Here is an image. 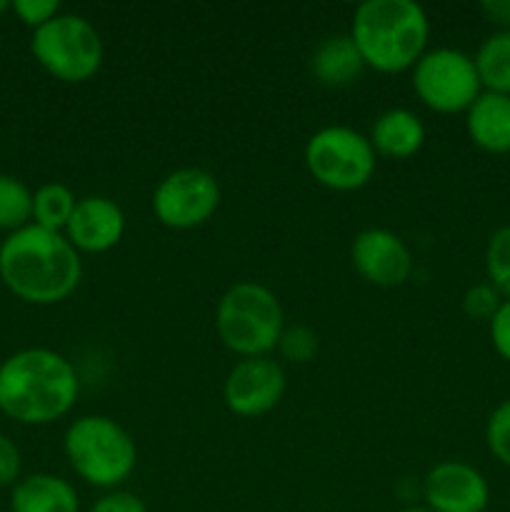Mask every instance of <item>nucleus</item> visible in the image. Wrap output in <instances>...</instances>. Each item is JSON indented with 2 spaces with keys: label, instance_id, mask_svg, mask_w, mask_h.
Masks as SVG:
<instances>
[{
  "label": "nucleus",
  "instance_id": "20e7f679",
  "mask_svg": "<svg viewBox=\"0 0 510 512\" xmlns=\"http://www.w3.org/2000/svg\"><path fill=\"white\" fill-rule=\"evenodd\" d=\"M63 453L80 480L103 490H118L138 465L135 440L108 415L73 420L65 430Z\"/></svg>",
  "mask_w": 510,
  "mask_h": 512
},
{
  "label": "nucleus",
  "instance_id": "423d86ee",
  "mask_svg": "<svg viewBox=\"0 0 510 512\" xmlns=\"http://www.w3.org/2000/svg\"><path fill=\"white\" fill-rule=\"evenodd\" d=\"M30 53L60 83H88L98 75L105 58L103 38L78 13H58L43 28L33 30Z\"/></svg>",
  "mask_w": 510,
  "mask_h": 512
},
{
  "label": "nucleus",
  "instance_id": "a211bd4d",
  "mask_svg": "<svg viewBox=\"0 0 510 512\" xmlns=\"http://www.w3.org/2000/svg\"><path fill=\"white\" fill-rule=\"evenodd\" d=\"M483 90L510 95V30H495L473 55Z\"/></svg>",
  "mask_w": 510,
  "mask_h": 512
},
{
  "label": "nucleus",
  "instance_id": "5701e85b",
  "mask_svg": "<svg viewBox=\"0 0 510 512\" xmlns=\"http://www.w3.org/2000/svg\"><path fill=\"white\" fill-rule=\"evenodd\" d=\"M318 335L315 330H310L308 325H293V328H285L283 335H280L278 350L285 360L290 363H308V360L315 358L318 353Z\"/></svg>",
  "mask_w": 510,
  "mask_h": 512
},
{
  "label": "nucleus",
  "instance_id": "b1692460",
  "mask_svg": "<svg viewBox=\"0 0 510 512\" xmlns=\"http://www.w3.org/2000/svg\"><path fill=\"white\" fill-rule=\"evenodd\" d=\"M503 300V295H500L490 283H475L465 290L463 313L468 315L470 320H485V323H490V318L498 313Z\"/></svg>",
  "mask_w": 510,
  "mask_h": 512
},
{
  "label": "nucleus",
  "instance_id": "f03ea898",
  "mask_svg": "<svg viewBox=\"0 0 510 512\" xmlns=\"http://www.w3.org/2000/svg\"><path fill=\"white\" fill-rule=\"evenodd\" d=\"M80 380L50 348H23L0 363V413L20 425H50L73 410Z\"/></svg>",
  "mask_w": 510,
  "mask_h": 512
},
{
  "label": "nucleus",
  "instance_id": "f8f14e48",
  "mask_svg": "<svg viewBox=\"0 0 510 512\" xmlns=\"http://www.w3.org/2000/svg\"><path fill=\"white\" fill-rule=\"evenodd\" d=\"M425 508L433 512H485L490 485L485 475L463 460L433 465L423 480Z\"/></svg>",
  "mask_w": 510,
  "mask_h": 512
},
{
  "label": "nucleus",
  "instance_id": "39448f33",
  "mask_svg": "<svg viewBox=\"0 0 510 512\" xmlns=\"http://www.w3.org/2000/svg\"><path fill=\"white\" fill-rule=\"evenodd\" d=\"M285 330L278 295L255 280L230 285L215 308V333L240 358H265Z\"/></svg>",
  "mask_w": 510,
  "mask_h": 512
},
{
  "label": "nucleus",
  "instance_id": "1a4fd4ad",
  "mask_svg": "<svg viewBox=\"0 0 510 512\" xmlns=\"http://www.w3.org/2000/svg\"><path fill=\"white\" fill-rule=\"evenodd\" d=\"M220 205V185L203 168H178L153 190V213L170 230H193L208 223Z\"/></svg>",
  "mask_w": 510,
  "mask_h": 512
},
{
  "label": "nucleus",
  "instance_id": "ddd939ff",
  "mask_svg": "<svg viewBox=\"0 0 510 512\" xmlns=\"http://www.w3.org/2000/svg\"><path fill=\"white\" fill-rule=\"evenodd\" d=\"M125 215L115 200L105 195H88L75 205L63 235L78 253L100 255L113 250L123 240Z\"/></svg>",
  "mask_w": 510,
  "mask_h": 512
},
{
  "label": "nucleus",
  "instance_id": "cd10ccee",
  "mask_svg": "<svg viewBox=\"0 0 510 512\" xmlns=\"http://www.w3.org/2000/svg\"><path fill=\"white\" fill-rule=\"evenodd\" d=\"M88 512H148L143 500L128 490H110L103 498L95 500Z\"/></svg>",
  "mask_w": 510,
  "mask_h": 512
},
{
  "label": "nucleus",
  "instance_id": "7c9ffc66",
  "mask_svg": "<svg viewBox=\"0 0 510 512\" xmlns=\"http://www.w3.org/2000/svg\"><path fill=\"white\" fill-rule=\"evenodd\" d=\"M8 10H10V3H8V0H0V18H3V15L8 13Z\"/></svg>",
  "mask_w": 510,
  "mask_h": 512
},
{
  "label": "nucleus",
  "instance_id": "393cba45",
  "mask_svg": "<svg viewBox=\"0 0 510 512\" xmlns=\"http://www.w3.org/2000/svg\"><path fill=\"white\" fill-rule=\"evenodd\" d=\"M10 10L20 23L28 25L30 30H38L60 13V3L58 0H15L10 3Z\"/></svg>",
  "mask_w": 510,
  "mask_h": 512
},
{
  "label": "nucleus",
  "instance_id": "9d476101",
  "mask_svg": "<svg viewBox=\"0 0 510 512\" xmlns=\"http://www.w3.org/2000/svg\"><path fill=\"white\" fill-rule=\"evenodd\" d=\"M285 373L280 363L265 358H243L230 368L223 385V398L230 413L240 418H258L270 413L283 400Z\"/></svg>",
  "mask_w": 510,
  "mask_h": 512
},
{
  "label": "nucleus",
  "instance_id": "aec40b11",
  "mask_svg": "<svg viewBox=\"0 0 510 512\" xmlns=\"http://www.w3.org/2000/svg\"><path fill=\"white\" fill-rule=\"evenodd\" d=\"M33 223V190L15 175L0 173V230L15 233Z\"/></svg>",
  "mask_w": 510,
  "mask_h": 512
},
{
  "label": "nucleus",
  "instance_id": "f3484780",
  "mask_svg": "<svg viewBox=\"0 0 510 512\" xmlns=\"http://www.w3.org/2000/svg\"><path fill=\"white\" fill-rule=\"evenodd\" d=\"M363 70V58L348 33L328 35L310 55V73L320 85H328V88H345L355 83Z\"/></svg>",
  "mask_w": 510,
  "mask_h": 512
},
{
  "label": "nucleus",
  "instance_id": "2eb2a0df",
  "mask_svg": "<svg viewBox=\"0 0 510 512\" xmlns=\"http://www.w3.org/2000/svg\"><path fill=\"white\" fill-rule=\"evenodd\" d=\"M13 512H80L78 490L53 473H33L20 478L10 490Z\"/></svg>",
  "mask_w": 510,
  "mask_h": 512
},
{
  "label": "nucleus",
  "instance_id": "c756f323",
  "mask_svg": "<svg viewBox=\"0 0 510 512\" xmlns=\"http://www.w3.org/2000/svg\"><path fill=\"white\" fill-rule=\"evenodd\" d=\"M398 512H433L430 508H425V505H413V508H403Z\"/></svg>",
  "mask_w": 510,
  "mask_h": 512
},
{
  "label": "nucleus",
  "instance_id": "7ed1b4c3",
  "mask_svg": "<svg viewBox=\"0 0 510 512\" xmlns=\"http://www.w3.org/2000/svg\"><path fill=\"white\" fill-rule=\"evenodd\" d=\"M348 35L365 68L403 73L423 58L430 20L415 0H365L355 8Z\"/></svg>",
  "mask_w": 510,
  "mask_h": 512
},
{
  "label": "nucleus",
  "instance_id": "bb28decb",
  "mask_svg": "<svg viewBox=\"0 0 510 512\" xmlns=\"http://www.w3.org/2000/svg\"><path fill=\"white\" fill-rule=\"evenodd\" d=\"M488 330L495 353H498L505 363H510V300H503L498 313L490 318Z\"/></svg>",
  "mask_w": 510,
  "mask_h": 512
},
{
  "label": "nucleus",
  "instance_id": "4468645a",
  "mask_svg": "<svg viewBox=\"0 0 510 512\" xmlns=\"http://www.w3.org/2000/svg\"><path fill=\"white\" fill-rule=\"evenodd\" d=\"M465 130L475 148L483 153H510V95L483 90L465 110Z\"/></svg>",
  "mask_w": 510,
  "mask_h": 512
},
{
  "label": "nucleus",
  "instance_id": "f257e3e1",
  "mask_svg": "<svg viewBox=\"0 0 510 512\" xmlns=\"http://www.w3.org/2000/svg\"><path fill=\"white\" fill-rule=\"evenodd\" d=\"M83 260L63 233L30 223L0 243V280L28 305H58L78 290Z\"/></svg>",
  "mask_w": 510,
  "mask_h": 512
},
{
  "label": "nucleus",
  "instance_id": "6ab92c4d",
  "mask_svg": "<svg viewBox=\"0 0 510 512\" xmlns=\"http://www.w3.org/2000/svg\"><path fill=\"white\" fill-rule=\"evenodd\" d=\"M78 198L63 183H45L33 193V223L53 233H63Z\"/></svg>",
  "mask_w": 510,
  "mask_h": 512
},
{
  "label": "nucleus",
  "instance_id": "0eeeda50",
  "mask_svg": "<svg viewBox=\"0 0 510 512\" xmlns=\"http://www.w3.org/2000/svg\"><path fill=\"white\" fill-rule=\"evenodd\" d=\"M303 158L315 183L338 193L365 188L378 165V155L368 135L348 125H328L315 130L305 143Z\"/></svg>",
  "mask_w": 510,
  "mask_h": 512
},
{
  "label": "nucleus",
  "instance_id": "9b49d317",
  "mask_svg": "<svg viewBox=\"0 0 510 512\" xmlns=\"http://www.w3.org/2000/svg\"><path fill=\"white\" fill-rule=\"evenodd\" d=\"M350 260L363 280L378 288H398L413 275V253L398 233L388 228H368L355 235Z\"/></svg>",
  "mask_w": 510,
  "mask_h": 512
},
{
  "label": "nucleus",
  "instance_id": "dca6fc26",
  "mask_svg": "<svg viewBox=\"0 0 510 512\" xmlns=\"http://www.w3.org/2000/svg\"><path fill=\"white\" fill-rule=\"evenodd\" d=\"M375 155L393 160L413 158L425 143V125L413 110L390 108L373 123L368 135Z\"/></svg>",
  "mask_w": 510,
  "mask_h": 512
},
{
  "label": "nucleus",
  "instance_id": "a878e982",
  "mask_svg": "<svg viewBox=\"0 0 510 512\" xmlns=\"http://www.w3.org/2000/svg\"><path fill=\"white\" fill-rule=\"evenodd\" d=\"M23 473V455H20L18 445L0 433V488H13Z\"/></svg>",
  "mask_w": 510,
  "mask_h": 512
},
{
  "label": "nucleus",
  "instance_id": "412c9836",
  "mask_svg": "<svg viewBox=\"0 0 510 512\" xmlns=\"http://www.w3.org/2000/svg\"><path fill=\"white\" fill-rule=\"evenodd\" d=\"M485 275L488 283L510 300V225L495 230L485 243Z\"/></svg>",
  "mask_w": 510,
  "mask_h": 512
},
{
  "label": "nucleus",
  "instance_id": "4be33fe9",
  "mask_svg": "<svg viewBox=\"0 0 510 512\" xmlns=\"http://www.w3.org/2000/svg\"><path fill=\"white\" fill-rule=\"evenodd\" d=\"M485 443L500 465L510 468V400H503L485 423Z\"/></svg>",
  "mask_w": 510,
  "mask_h": 512
},
{
  "label": "nucleus",
  "instance_id": "6e6552de",
  "mask_svg": "<svg viewBox=\"0 0 510 512\" xmlns=\"http://www.w3.org/2000/svg\"><path fill=\"white\" fill-rule=\"evenodd\" d=\"M413 90L425 108L443 115L465 113L483 93L473 55L458 48L425 50L413 65Z\"/></svg>",
  "mask_w": 510,
  "mask_h": 512
},
{
  "label": "nucleus",
  "instance_id": "c85d7f7f",
  "mask_svg": "<svg viewBox=\"0 0 510 512\" xmlns=\"http://www.w3.org/2000/svg\"><path fill=\"white\" fill-rule=\"evenodd\" d=\"M480 10L500 30H510V0H488L480 5Z\"/></svg>",
  "mask_w": 510,
  "mask_h": 512
}]
</instances>
